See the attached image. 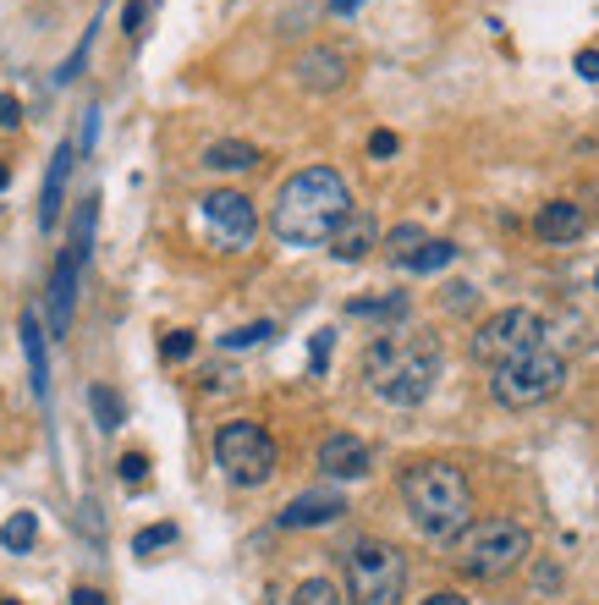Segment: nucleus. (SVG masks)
Returning <instances> with one entry per match:
<instances>
[{
    "mask_svg": "<svg viewBox=\"0 0 599 605\" xmlns=\"http://www.w3.org/2000/svg\"><path fill=\"white\" fill-rule=\"evenodd\" d=\"M364 386L391 402V407H418L423 396L435 391L441 369H446V353H441V336L430 330H391V336H374L364 348Z\"/></svg>",
    "mask_w": 599,
    "mask_h": 605,
    "instance_id": "1",
    "label": "nucleus"
},
{
    "mask_svg": "<svg viewBox=\"0 0 599 605\" xmlns=\"http://www.w3.org/2000/svg\"><path fill=\"white\" fill-rule=\"evenodd\" d=\"M353 210V193H347V177L330 165H308L297 177L281 182L276 204H270V231L286 242V248H319L341 215Z\"/></svg>",
    "mask_w": 599,
    "mask_h": 605,
    "instance_id": "2",
    "label": "nucleus"
},
{
    "mask_svg": "<svg viewBox=\"0 0 599 605\" xmlns=\"http://www.w3.org/2000/svg\"><path fill=\"white\" fill-rule=\"evenodd\" d=\"M402 506L423 540L451 545L473 524V490L457 463H412L402 468Z\"/></svg>",
    "mask_w": 599,
    "mask_h": 605,
    "instance_id": "3",
    "label": "nucleus"
},
{
    "mask_svg": "<svg viewBox=\"0 0 599 605\" xmlns=\"http://www.w3.org/2000/svg\"><path fill=\"white\" fill-rule=\"evenodd\" d=\"M528 551H534V540H528V529L518 524V517H479V524H468L451 540V567L462 578L495 583L506 572H518L528 562Z\"/></svg>",
    "mask_w": 599,
    "mask_h": 605,
    "instance_id": "4",
    "label": "nucleus"
},
{
    "mask_svg": "<svg viewBox=\"0 0 599 605\" xmlns=\"http://www.w3.org/2000/svg\"><path fill=\"white\" fill-rule=\"evenodd\" d=\"M94 226H100V193H89L72 215V231H66V248L50 270V336H66L72 330V308H77V281H82V265H89V248H94Z\"/></svg>",
    "mask_w": 599,
    "mask_h": 605,
    "instance_id": "5",
    "label": "nucleus"
},
{
    "mask_svg": "<svg viewBox=\"0 0 599 605\" xmlns=\"http://www.w3.org/2000/svg\"><path fill=\"white\" fill-rule=\"evenodd\" d=\"M215 463H220V474H226L231 484L259 490V484H270V479H276L281 452H276V441H270V429H265V424H253V418H231V424H220V429H215Z\"/></svg>",
    "mask_w": 599,
    "mask_h": 605,
    "instance_id": "6",
    "label": "nucleus"
},
{
    "mask_svg": "<svg viewBox=\"0 0 599 605\" xmlns=\"http://www.w3.org/2000/svg\"><path fill=\"white\" fill-rule=\"evenodd\" d=\"M407 556L391 540H358L347 551V600L353 605H402Z\"/></svg>",
    "mask_w": 599,
    "mask_h": 605,
    "instance_id": "7",
    "label": "nucleus"
},
{
    "mask_svg": "<svg viewBox=\"0 0 599 605\" xmlns=\"http://www.w3.org/2000/svg\"><path fill=\"white\" fill-rule=\"evenodd\" d=\"M561 386H566V358L550 353V348H534V353H523V358L489 369V396H495L500 407H518V413L550 402Z\"/></svg>",
    "mask_w": 599,
    "mask_h": 605,
    "instance_id": "8",
    "label": "nucleus"
},
{
    "mask_svg": "<svg viewBox=\"0 0 599 605\" xmlns=\"http://www.w3.org/2000/svg\"><path fill=\"white\" fill-rule=\"evenodd\" d=\"M545 336H550V325L534 308H500L473 330V358L484 369H495V364H511V358H523L534 348H550Z\"/></svg>",
    "mask_w": 599,
    "mask_h": 605,
    "instance_id": "9",
    "label": "nucleus"
},
{
    "mask_svg": "<svg viewBox=\"0 0 599 605\" xmlns=\"http://www.w3.org/2000/svg\"><path fill=\"white\" fill-rule=\"evenodd\" d=\"M199 215H204L215 248H226V253H242L253 237H259V215H253V199L237 193V188H215V193H204V199H199Z\"/></svg>",
    "mask_w": 599,
    "mask_h": 605,
    "instance_id": "10",
    "label": "nucleus"
},
{
    "mask_svg": "<svg viewBox=\"0 0 599 605\" xmlns=\"http://www.w3.org/2000/svg\"><path fill=\"white\" fill-rule=\"evenodd\" d=\"M292 77L303 83L308 94H335L341 83L353 77V50H347V45H308V50L292 61Z\"/></svg>",
    "mask_w": 599,
    "mask_h": 605,
    "instance_id": "11",
    "label": "nucleus"
},
{
    "mask_svg": "<svg viewBox=\"0 0 599 605\" xmlns=\"http://www.w3.org/2000/svg\"><path fill=\"white\" fill-rule=\"evenodd\" d=\"M341 517H347V495H335V490H303V495H292L276 512V524L281 529H324V524H341Z\"/></svg>",
    "mask_w": 599,
    "mask_h": 605,
    "instance_id": "12",
    "label": "nucleus"
},
{
    "mask_svg": "<svg viewBox=\"0 0 599 605\" xmlns=\"http://www.w3.org/2000/svg\"><path fill=\"white\" fill-rule=\"evenodd\" d=\"M369 446L358 436H347V429H335V436L319 441V474L324 479H364L369 474Z\"/></svg>",
    "mask_w": 599,
    "mask_h": 605,
    "instance_id": "13",
    "label": "nucleus"
},
{
    "mask_svg": "<svg viewBox=\"0 0 599 605\" xmlns=\"http://www.w3.org/2000/svg\"><path fill=\"white\" fill-rule=\"evenodd\" d=\"M324 242H330V253L341 259V265H358V259L380 242V220H374L369 210H347V215H341V226H335Z\"/></svg>",
    "mask_w": 599,
    "mask_h": 605,
    "instance_id": "14",
    "label": "nucleus"
},
{
    "mask_svg": "<svg viewBox=\"0 0 599 605\" xmlns=\"http://www.w3.org/2000/svg\"><path fill=\"white\" fill-rule=\"evenodd\" d=\"M72 165H77V143H55L50 154V171H44V188H39V226L50 231L61 220V204H66V177H72Z\"/></svg>",
    "mask_w": 599,
    "mask_h": 605,
    "instance_id": "15",
    "label": "nucleus"
},
{
    "mask_svg": "<svg viewBox=\"0 0 599 605\" xmlns=\"http://www.w3.org/2000/svg\"><path fill=\"white\" fill-rule=\"evenodd\" d=\"M534 231H539L545 242H577V237L588 231V215H583V204H572V199H550V204L534 215Z\"/></svg>",
    "mask_w": 599,
    "mask_h": 605,
    "instance_id": "16",
    "label": "nucleus"
},
{
    "mask_svg": "<svg viewBox=\"0 0 599 605\" xmlns=\"http://www.w3.org/2000/svg\"><path fill=\"white\" fill-rule=\"evenodd\" d=\"M17 336H23V358H28V386H34L39 402H50V353H44V325H39L34 308L23 314Z\"/></svg>",
    "mask_w": 599,
    "mask_h": 605,
    "instance_id": "17",
    "label": "nucleus"
},
{
    "mask_svg": "<svg viewBox=\"0 0 599 605\" xmlns=\"http://www.w3.org/2000/svg\"><path fill=\"white\" fill-rule=\"evenodd\" d=\"M204 165L220 171V177H237V171H253V165H259V149L242 143V138H215V143L204 149Z\"/></svg>",
    "mask_w": 599,
    "mask_h": 605,
    "instance_id": "18",
    "label": "nucleus"
},
{
    "mask_svg": "<svg viewBox=\"0 0 599 605\" xmlns=\"http://www.w3.org/2000/svg\"><path fill=\"white\" fill-rule=\"evenodd\" d=\"M451 259H457V242H446V237H423L402 270H412V276H435V270L451 265Z\"/></svg>",
    "mask_w": 599,
    "mask_h": 605,
    "instance_id": "19",
    "label": "nucleus"
},
{
    "mask_svg": "<svg viewBox=\"0 0 599 605\" xmlns=\"http://www.w3.org/2000/svg\"><path fill=\"white\" fill-rule=\"evenodd\" d=\"M347 314H358V319H407V292H391V298H353Z\"/></svg>",
    "mask_w": 599,
    "mask_h": 605,
    "instance_id": "20",
    "label": "nucleus"
},
{
    "mask_svg": "<svg viewBox=\"0 0 599 605\" xmlns=\"http://www.w3.org/2000/svg\"><path fill=\"white\" fill-rule=\"evenodd\" d=\"M34 540H39V517L34 512H12L7 529H0V545L23 556V551H34Z\"/></svg>",
    "mask_w": 599,
    "mask_h": 605,
    "instance_id": "21",
    "label": "nucleus"
},
{
    "mask_svg": "<svg viewBox=\"0 0 599 605\" xmlns=\"http://www.w3.org/2000/svg\"><path fill=\"white\" fill-rule=\"evenodd\" d=\"M270 336H276V319H253V325L226 330V336H220V348H226V353H242V348H259V341H270Z\"/></svg>",
    "mask_w": 599,
    "mask_h": 605,
    "instance_id": "22",
    "label": "nucleus"
},
{
    "mask_svg": "<svg viewBox=\"0 0 599 605\" xmlns=\"http://www.w3.org/2000/svg\"><path fill=\"white\" fill-rule=\"evenodd\" d=\"M292 605H347V600H341V589L330 578H303L292 589Z\"/></svg>",
    "mask_w": 599,
    "mask_h": 605,
    "instance_id": "23",
    "label": "nucleus"
},
{
    "mask_svg": "<svg viewBox=\"0 0 599 605\" xmlns=\"http://www.w3.org/2000/svg\"><path fill=\"white\" fill-rule=\"evenodd\" d=\"M89 407H94L100 429H122V418H127V407H122V396H116L111 386H94V391H89Z\"/></svg>",
    "mask_w": 599,
    "mask_h": 605,
    "instance_id": "24",
    "label": "nucleus"
},
{
    "mask_svg": "<svg viewBox=\"0 0 599 605\" xmlns=\"http://www.w3.org/2000/svg\"><path fill=\"white\" fill-rule=\"evenodd\" d=\"M418 242H423V226H412V220H407V226H396V231L385 237V253H391V265H407Z\"/></svg>",
    "mask_w": 599,
    "mask_h": 605,
    "instance_id": "25",
    "label": "nucleus"
},
{
    "mask_svg": "<svg viewBox=\"0 0 599 605\" xmlns=\"http://www.w3.org/2000/svg\"><path fill=\"white\" fill-rule=\"evenodd\" d=\"M193 348H199L193 330H170V336L160 341V358H165V364H182V358H193Z\"/></svg>",
    "mask_w": 599,
    "mask_h": 605,
    "instance_id": "26",
    "label": "nucleus"
},
{
    "mask_svg": "<svg viewBox=\"0 0 599 605\" xmlns=\"http://www.w3.org/2000/svg\"><path fill=\"white\" fill-rule=\"evenodd\" d=\"M170 540H177V524H154V529L132 534V556H149V551H160V545H170Z\"/></svg>",
    "mask_w": 599,
    "mask_h": 605,
    "instance_id": "27",
    "label": "nucleus"
},
{
    "mask_svg": "<svg viewBox=\"0 0 599 605\" xmlns=\"http://www.w3.org/2000/svg\"><path fill=\"white\" fill-rule=\"evenodd\" d=\"M94 28H100V23H94ZM94 28H89V34H82V39H77V50L66 55V66L55 72V83H72V77L82 72V61H89V50H94Z\"/></svg>",
    "mask_w": 599,
    "mask_h": 605,
    "instance_id": "28",
    "label": "nucleus"
},
{
    "mask_svg": "<svg viewBox=\"0 0 599 605\" xmlns=\"http://www.w3.org/2000/svg\"><path fill=\"white\" fill-rule=\"evenodd\" d=\"M122 479H127V484H143V479H149V457H143V452H127V457H122Z\"/></svg>",
    "mask_w": 599,
    "mask_h": 605,
    "instance_id": "29",
    "label": "nucleus"
},
{
    "mask_svg": "<svg viewBox=\"0 0 599 605\" xmlns=\"http://www.w3.org/2000/svg\"><path fill=\"white\" fill-rule=\"evenodd\" d=\"M396 149H402V138H396V133H385V127L369 138V154H374V160H391Z\"/></svg>",
    "mask_w": 599,
    "mask_h": 605,
    "instance_id": "30",
    "label": "nucleus"
},
{
    "mask_svg": "<svg viewBox=\"0 0 599 605\" xmlns=\"http://www.w3.org/2000/svg\"><path fill=\"white\" fill-rule=\"evenodd\" d=\"M324 364H330V330L314 336V353H308V369H314V375H324Z\"/></svg>",
    "mask_w": 599,
    "mask_h": 605,
    "instance_id": "31",
    "label": "nucleus"
},
{
    "mask_svg": "<svg viewBox=\"0 0 599 605\" xmlns=\"http://www.w3.org/2000/svg\"><path fill=\"white\" fill-rule=\"evenodd\" d=\"M577 77L599 83V50H577Z\"/></svg>",
    "mask_w": 599,
    "mask_h": 605,
    "instance_id": "32",
    "label": "nucleus"
},
{
    "mask_svg": "<svg viewBox=\"0 0 599 605\" xmlns=\"http://www.w3.org/2000/svg\"><path fill=\"white\" fill-rule=\"evenodd\" d=\"M143 12H149V0H127V34L132 39L143 34Z\"/></svg>",
    "mask_w": 599,
    "mask_h": 605,
    "instance_id": "33",
    "label": "nucleus"
},
{
    "mask_svg": "<svg viewBox=\"0 0 599 605\" xmlns=\"http://www.w3.org/2000/svg\"><path fill=\"white\" fill-rule=\"evenodd\" d=\"M17 122H23V105L12 94H0V127H17Z\"/></svg>",
    "mask_w": 599,
    "mask_h": 605,
    "instance_id": "34",
    "label": "nucleus"
},
{
    "mask_svg": "<svg viewBox=\"0 0 599 605\" xmlns=\"http://www.w3.org/2000/svg\"><path fill=\"white\" fill-rule=\"evenodd\" d=\"M446 308H473V287H446Z\"/></svg>",
    "mask_w": 599,
    "mask_h": 605,
    "instance_id": "35",
    "label": "nucleus"
},
{
    "mask_svg": "<svg viewBox=\"0 0 599 605\" xmlns=\"http://www.w3.org/2000/svg\"><path fill=\"white\" fill-rule=\"evenodd\" d=\"M72 605H105V594L89 589V583H77V589H72Z\"/></svg>",
    "mask_w": 599,
    "mask_h": 605,
    "instance_id": "36",
    "label": "nucleus"
},
{
    "mask_svg": "<svg viewBox=\"0 0 599 605\" xmlns=\"http://www.w3.org/2000/svg\"><path fill=\"white\" fill-rule=\"evenodd\" d=\"M364 7V0H330V17H353Z\"/></svg>",
    "mask_w": 599,
    "mask_h": 605,
    "instance_id": "37",
    "label": "nucleus"
},
{
    "mask_svg": "<svg viewBox=\"0 0 599 605\" xmlns=\"http://www.w3.org/2000/svg\"><path fill=\"white\" fill-rule=\"evenodd\" d=\"M423 605H468V600H462V594H451V589H441V594H430Z\"/></svg>",
    "mask_w": 599,
    "mask_h": 605,
    "instance_id": "38",
    "label": "nucleus"
},
{
    "mask_svg": "<svg viewBox=\"0 0 599 605\" xmlns=\"http://www.w3.org/2000/svg\"><path fill=\"white\" fill-rule=\"evenodd\" d=\"M12 182V165H0V188H7Z\"/></svg>",
    "mask_w": 599,
    "mask_h": 605,
    "instance_id": "39",
    "label": "nucleus"
},
{
    "mask_svg": "<svg viewBox=\"0 0 599 605\" xmlns=\"http://www.w3.org/2000/svg\"><path fill=\"white\" fill-rule=\"evenodd\" d=\"M0 605H23V600H12V594H0Z\"/></svg>",
    "mask_w": 599,
    "mask_h": 605,
    "instance_id": "40",
    "label": "nucleus"
},
{
    "mask_svg": "<svg viewBox=\"0 0 599 605\" xmlns=\"http://www.w3.org/2000/svg\"><path fill=\"white\" fill-rule=\"evenodd\" d=\"M594 287H599V276H594Z\"/></svg>",
    "mask_w": 599,
    "mask_h": 605,
    "instance_id": "41",
    "label": "nucleus"
}]
</instances>
